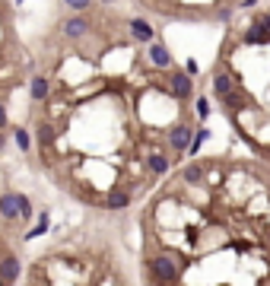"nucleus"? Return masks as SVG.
<instances>
[{
	"label": "nucleus",
	"instance_id": "f257e3e1",
	"mask_svg": "<svg viewBox=\"0 0 270 286\" xmlns=\"http://www.w3.org/2000/svg\"><path fill=\"white\" fill-rule=\"evenodd\" d=\"M149 273H152V280L162 283V286H175L181 277V267H178V261L169 258V255H156V258H149Z\"/></svg>",
	"mask_w": 270,
	"mask_h": 286
},
{
	"label": "nucleus",
	"instance_id": "f03ea898",
	"mask_svg": "<svg viewBox=\"0 0 270 286\" xmlns=\"http://www.w3.org/2000/svg\"><path fill=\"white\" fill-rule=\"evenodd\" d=\"M191 143H194V130L187 127V124H175V127L169 130V147L178 153V156L191 150Z\"/></svg>",
	"mask_w": 270,
	"mask_h": 286
},
{
	"label": "nucleus",
	"instance_id": "7ed1b4c3",
	"mask_svg": "<svg viewBox=\"0 0 270 286\" xmlns=\"http://www.w3.org/2000/svg\"><path fill=\"white\" fill-rule=\"evenodd\" d=\"M169 89H172V95H175V99L187 102V99L194 95V80H191V74H181V70H175V74H172V80H169Z\"/></svg>",
	"mask_w": 270,
	"mask_h": 286
},
{
	"label": "nucleus",
	"instance_id": "20e7f679",
	"mask_svg": "<svg viewBox=\"0 0 270 286\" xmlns=\"http://www.w3.org/2000/svg\"><path fill=\"white\" fill-rule=\"evenodd\" d=\"M146 57H149V64L156 67V70H169L172 67V54H169V48L162 45V42H152L149 51H146Z\"/></svg>",
	"mask_w": 270,
	"mask_h": 286
},
{
	"label": "nucleus",
	"instance_id": "39448f33",
	"mask_svg": "<svg viewBox=\"0 0 270 286\" xmlns=\"http://www.w3.org/2000/svg\"><path fill=\"white\" fill-rule=\"evenodd\" d=\"M0 217L7 223L19 220V200H16V191H7V194H0Z\"/></svg>",
	"mask_w": 270,
	"mask_h": 286
},
{
	"label": "nucleus",
	"instance_id": "423d86ee",
	"mask_svg": "<svg viewBox=\"0 0 270 286\" xmlns=\"http://www.w3.org/2000/svg\"><path fill=\"white\" fill-rule=\"evenodd\" d=\"M19 258L16 255H4L0 258V280L4 283H16V277H19Z\"/></svg>",
	"mask_w": 270,
	"mask_h": 286
},
{
	"label": "nucleus",
	"instance_id": "0eeeda50",
	"mask_svg": "<svg viewBox=\"0 0 270 286\" xmlns=\"http://www.w3.org/2000/svg\"><path fill=\"white\" fill-rule=\"evenodd\" d=\"M64 35L67 39H83V35L89 32V22H86V16H70V19H64Z\"/></svg>",
	"mask_w": 270,
	"mask_h": 286
},
{
	"label": "nucleus",
	"instance_id": "6e6552de",
	"mask_svg": "<svg viewBox=\"0 0 270 286\" xmlns=\"http://www.w3.org/2000/svg\"><path fill=\"white\" fill-rule=\"evenodd\" d=\"M29 95H32V102H45L51 95V83H48V77H32L29 80Z\"/></svg>",
	"mask_w": 270,
	"mask_h": 286
},
{
	"label": "nucleus",
	"instance_id": "1a4fd4ad",
	"mask_svg": "<svg viewBox=\"0 0 270 286\" xmlns=\"http://www.w3.org/2000/svg\"><path fill=\"white\" fill-rule=\"evenodd\" d=\"M131 35L137 42H146V45L156 42V29H152L146 19H131Z\"/></svg>",
	"mask_w": 270,
	"mask_h": 286
},
{
	"label": "nucleus",
	"instance_id": "9d476101",
	"mask_svg": "<svg viewBox=\"0 0 270 286\" xmlns=\"http://www.w3.org/2000/svg\"><path fill=\"white\" fill-rule=\"evenodd\" d=\"M48 226H51V213H48V210H42V217L35 220V226H32V229L22 235V238H26V242H32V238H42L45 232H48Z\"/></svg>",
	"mask_w": 270,
	"mask_h": 286
},
{
	"label": "nucleus",
	"instance_id": "9b49d317",
	"mask_svg": "<svg viewBox=\"0 0 270 286\" xmlns=\"http://www.w3.org/2000/svg\"><path fill=\"white\" fill-rule=\"evenodd\" d=\"M204 165H197V162H191V165H184V169H181V182L184 185H201L204 182Z\"/></svg>",
	"mask_w": 270,
	"mask_h": 286
},
{
	"label": "nucleus",
	"instance_id": "f8f14e48",
	"mask_svg": "<svg viewBox=\"0 0 270 286\" xmlns=\"http://www.w3.org/2000/svg\"><path fill=\"white\" fill-rule=\"evenodd\" d=\"M169 165H172V159H169V156H162V153H152V156L146 159V169H149L152 175H166V172H169Z\"/></svg>",
	"mask_w": 270,
	"mask_h": 286
},
{
	"label": "nucleus",
	"instance_id": "ddd939ff",
	"mask_svg": "<svg viewBox=\"0 0 270 286\" xmlns=\"http://www.w3.org/2000/svg\"><path fill=\"white\" fill-rule=\"evenodd\" d=\"M127 204H131V194H127V191H118V188L105 197V207H108V210H124Z\"/></svg>",
	"mask_w": 270,
	"mask_h": 286
},
{
	"label": "nucleus",
	"instance_id": "4468645a",
	"mask_svg": "<svg viewBox=\"0 0 270 286\" xmlns=\"http://www.w3.org/2000/svg\"><path fill=\"white\" fill-rule=\"evenodd\" d=\"M267 42H270V29H264L261 22H254L251 32L245 35V45H267Z\"/></svg>",
	"mask_w": 270,
	"mask_h": 286
},
{
	"label": "nucleus",
	"instance_id": "2eb2a0df",
	"mask_svg": "<svg viewBox=\"0 0 270 286\" xmlns=\"http://www.w3.org/2000/svg\"><path fill=\"white\" fill-rule=\"evenodd\" d=\"M222 105H226L229 112H242L245 105H248V99H245V95H242L239 89H232L229 95H222Z\"/></svg>",
	"mask_w": 270,
	"mask_h": 286
},
{
	"label": "nucleus",
	"instance_id": "dca6fc26",
	"mask_svg": "<svg viewBox=\"0 0 270 286\" xmlns=\"http://www.w3.org/2000/svg\"><path fill=\"white\" fill-rule=\"evenodd\" d=\"M232 89H236V83L229 80V74H216L213 77V92L219 95V99H222V95H229Z\"/></svg>",
	"mask_w": 270,
	"mask_h": 286
},
{
	"label": "nucleus",
	"instance_id": "f3484780",
	"mask_svg": "<svg viewBox=\"0 0 270 286\" xmlns=\"http://www.w3.org/2000/svg\"><path fill=\"white\" fill-rule=\"evenodd\" d=\"M13 140H16V147H19L22 153H29V150H32V137H29V130H26V127H16V130H13Z\"/></svg>",
	"mask_w": 270,
	"mask_h": 286
},
{
	"label": "nucleus",
	"instance_id": "a211bd4d",
	"mask_svg": "<svg viewBox=\"0 0 270 286\" xmlns=\"http://www.w3.org/2000/svg\"><path fill=\"white\" fill-rule=\"evenodd\" d=\"M207 137H210V130H207V127H197V130H194V143H191V150H187V156H197Z\"/></svg>",
	"mask_w": 270,
	"mask_h": 286
},
{
	"label": "nucleus",
	"instance_id": "6ab92c4d",
	"mask_svg": "<svg viewBox=\"0 0 270 286\" xmlns=\"http://www.w3.org/2000/svg\"><path fill=\"white\" fill-rule=\"evenodd\" d=\"M16 200H19V220H32V217H35L32 200H29L26 194H16Z\"/></svg>",
	"mask_w": 270,
	"mask_h": 286
},
{
	"label": "nucleus",
	"instance_id": "aec40b11",
	"mask_svg": "<svg viewBox=\"0 0 270 286\" xmlns=\"http://www.w3.org/2000/svg\"><path fill=\"white\" fill-rule=\"evenodd\" d=\"M54 140H57L54 127H51V124H38V143H42V147H51Z\"/></svg>",
	"mask_w": 270,
	"mask_h": 286
},
{
	"label": "nucleus",
	"instance_id": "412c9836",
	"mask_svg": "<svg viewBox=\"0 0 270 286\" xmlns=\"http://www.w3.org/2000/svg\"><path fill=\"white\" fill-rule=\"evenodd\" d=\"M197 118H201V121H207V118H210V102H207V95H201V99H197Z\"/></svg>",
	"mask_w": 270,
	"mask_h": 286
},
{
	"label": "nucleus",
	"instance_id": "4be33fe9",
	"mask_svg": "<svg viewBox=\"0 0 270 286\" xmlns=\"http://www.w3.org/2000/svg\"><path fill=\"white\" fill-rule=\"evenodd\" d=\"M92 4V0H67V7H73V10H86Z\"/></svg>",
	"mask_w": 270,
	"mask_h": 286
},
{
	"label": "nucleus",
	"instance_id": "5701e85b",
	"mask_svg": "<svg viewBox=\"0 0 270 286\" xmlns=\"http://www.w3.org/2000/svg\"><path fill=\"white\" fill-rule=\"evenodd\" d=\"M197 70H201V67H197V61H187V64H184V74H191V77H197Z\"/></svg>",
	"mask_w": 270,
	"mask_h": 286
},
{
	"label": "nucleus",
	"instance_id": "b1692460",
	"mask_svg": "<svg viewBox=\"0 0 270 286\" xmlns=\"http://www.w3.org/2000/svg\"><path fill=\"white\" fill-rule=\"evenodd\" d=\"M254 22H261V26H264V29H270V13H261V16H257Z\"/></svg>",
	"mask_w": 270,
	"mask_h": 286
},
{
	"label": "nucleus",
	"instance_id": "393cba45",
	"mask_svg": "<svg viewBox=\"0 0 270 286\" xmlns=\"http://www.w3.org/2000/svg\"><path fill=\"white\" fill-rule=\"evenodd\" d=\"M7 127V109H4V102H0V130Z\"/></svg>",
	"mask_w": 270,
	"mask_h": 286
},
{
	"label": "nucleus",
	"instance_id": "a878e982",
	"mask_svg": "<svg viewBox=\"0 0 270 286\" xmlns=\"http://www.w3.org/2000/svg\"><path fill=\"white\" fill-rule=\"evenodd\" d=\"M254 4H257V0H242V7H245V10H248V7H254Z\"/></svg>",
	"mask_w": 270,
	"mask_h": 286
},
{
	"label": "nucleus",
	"instance_id": "bb28decb",
	"mask_svg": "<svg viewBox=\"0 0 270 286\" xmlns=\"http://www.w3.org/2000/svg\"><path fill=\"white\" fill-rule=\"evenodd\" d=\"M4 143H7V137H4V134H0V150H4Z\"/></svg>",
	"mask_w": 270,
	"mask_h": 286
},
{
	"label": "nucleus",
	"instance_id": "cd10ccee",
	"mask_svg": "<svg viewBox=\"0 0 270 286\" xmlns=\"http://www.w3.org/2000/svg\"><path fill=\"white\" fill-rule=\"evenodd\" d=\"M102 4H114V0H102Z\"/></svg>",
	"mask_w": 270,
	"mask_h": 286
},
{
	"label": "nucleus",
	"instance_id": "c85d7f7f",
	"mask_svg": "<svg viewBox=\"0 0 270 286\" xmlns=\"http://www.w3.org/2000/svg\"><path fill=\"white\" fill-rule=\"evenodd\" d=\"M16 4H26V0H16Z\"/></svg>",
	"mask_w": 270,
	"mask_h": 286
}]
</instances>
